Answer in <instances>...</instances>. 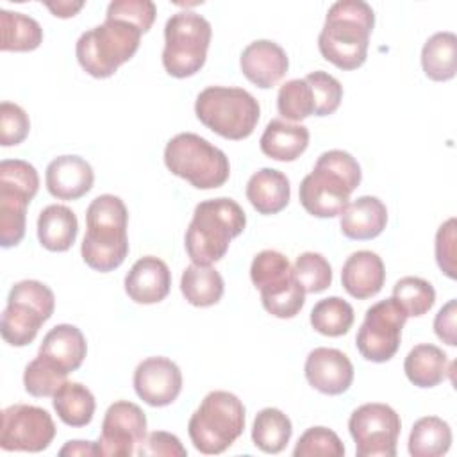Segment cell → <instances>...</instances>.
<instances>
[{
    "label": "cell",
    "mask_w": 457,
    "mask_h": 457,
    "mask_svg": "<svg viewBox=\"0 0 457 457\" xmlns=\"http://www.w3.org/2000/svg\"><path fill=\"white\" fill-rule=\"evenodd\" d=\"M375 12L362 0H339L330 5L318 36V48L325 61L339 70H357L368 57Z\"/></svg>",
    "instance_id": "6da1fadb"
},
{
    "label": "cell",
    "mask_w": 457,
    "mask_h": 457,
    "mask_svg": "<svg viewBox=\"0 0 457 457\" xmlns=\"http://www.w3.org/2000/svg\"><path fill=\"white\" fill-rule=\"evenodd\" d=\"M362 179L355 157L345 150L323 152L298 187L302 207L316 218L339 216Z\"/></svg>",
    "instance_id": "7a4b0ae2"
},
{
    "label": "cell",
    "mask_w": 457,
    "mask_h": 457,
    "mask_svg": "<svg viewBox=\"0 0 457 457\" xmlns=\"http://www.w3.org/2000/svg\"><path fill=\"white\" fill-rule=\"evenodd\" d=\"M246 227L243 207L227 196L204 200L195 207L184 245L193 264L211 266L225 257L228 245Z\"/></svg>",
    "instance_id": "3957f363"
},
{
    "label": "cell",
    "mask_w": 457,
    "mask_h": 457,
    "mask_svg": "<svg viewBox=\"0 0 457 457\" xmlns=\"http://www.w3.org/2000/svg\"><path fill=\"white\" fill-rule=\"evenodd\" d=\"M129 211L120 196L100 195L86 211V236L80 245L84 262L100 273L123 264L129 253Z\"/></svg>",
    "instance_id": "277c9868"
},
{
    "label": "cell",
    "mask_w": 457,
    "mask_h": 457,
    "mask_svg": "<svg viewBox=\"0 0 457 457\" xmlns=\"http://www.w3.org/2000/svg\"><path fill=\"white\" fill-rule=\"evenodd\" d=\"M141 30L123 20L105 18L80 34L75 45V55L84 71L95 79H107L127 62L139 48Z\"/></svg>",
    "instance_id": "5b68a950"
},
{
    "label": "cell",
    "mask_w": 457,
    "mask_h": 457,
    "mask_svg": "<svg viewBox=\"0 0 457 457\" xmlns=\"http://www.w3.org/2000/svg\"><path fill=\"white\" fill-rule=\"evenodd\" d=\"M245 430V405L228 391H211L191 414L187 434L193 446L205 453H223Z\"/></svg>",
    "instance_id": "8992f818"
},
{
    "label": "cell",
    "mask_w": 457,
    "mask_h": 457,
    "mask_svg": "<svg viewBox=\"0 0 457 457\" xmlns=\"http://www.w3.org/2000/svg\"><path fill=\"white\" fill-rule=\"evenodd\" d=\"M195 114L214 134L241 141L255 130L261 118V105L243 87L209 86L198 93Z\"/></svg>",
    "instance_id": "52a82bcc"
},
{
    "label": "cell",
    "mask_w": 457,
    "mask_h": 457,
    "mask_svg": "<svg viewBox=\"0 0 457 457\" xmlns=\"http://www.w3.org/2000/svg\"><path fill=\"white\" fill-rule=\"evenodd\" d=\"M164 164L196 189L221 187L230 177L228 157L193 132H180L166 143Z\"/></svg>",
    "instance_id": "ba28073f"
},
{
    "label": "cell",
    "mask_w": 457,
    "mask_h": 457,
    "mask_svg": "<svg viewBox=\"0 0 457 457\" xmlns=\"http://www.w3.org/2000/svg\"><path fill=\"white\" fill-rule=\"evenodd\" d=\"M212 29L211 23L193 12L179 11L164 25L162 66L168 75L186 79L202 70L207 59Z\"/></svg>",
    "instance_id": "9c48e42d"
},
{
    "label": "cell",
    "mask_w": 457,
    "mask_h": 457,
    "mask_svg": "<svg viewBox=\"0 0 457 457\" xmlns=\"http://www.w3.org/2000/svg\"><path fill=\"white\" fill-rule=\"evenodd\" d=\"M55 309L54 291L39 280L16 282L7 296V305L2 312L0 332L7 345H30L41 325L48 321Z\"/></svg>",
    "instance_id": "30bf717a"
},
{
    "label": "cell",
    "mask_w": 457,
    "mask_h": 457,
    "mask_svg": "<svg viewBox=\"0 0 457 457\" xmlns=\"http://www.w3.org/2000/svg\"><path fill=\"white\" fill-rule=\"evenodd\" d=\"M39 189L36 168L21 159L0 162V245L16 246L25 236L27 207Z\"/></svg>",
    "instance_id": "8fae6325"
},
{
    "label": "cell",
    "mask_w": 457,
    "mask_h": 457,
    "mask_svg": "<svg viewBox=\"0 0 457 457\" xmlns=\"http://www.w3.org/2000/svg\"><path fill=\"white\" fill-rule=\"evenodd\" d=\"M357 457H395L402 430L398 412L386 403H364L348 420Z\"/></svg>",
    "instance_id": "7c38bea8"
},
{
    "label": "cell",
    "mask_w": 457,
    "mask_h": 457,
    "mask_svg": "<svg viewBox=\"0 0 457 457\" xmlns=\"http://www.w3.org/2000/svg\"><path fill=\"white\" fill-rule=\"evenodd\" d=\"M405 311L391 296L373 303L355 336L359 353L371 362H386L395 357L402 341V328L407 321Z\"/></svg>",
    "instance_id": "4fadbf2b"
},
{
    "label": "cell",
    "mask_w": 457,
    "mask_h": 457,
    "mask_svg": "<svg viewBox=\"0 0 457 457\" xmlns=\"http://www.w3.org/2000/svg\"><path fill=\"white\" fill-rule=\"evenodd\" d=\"M55 432V423L43 407L14 403L2 411L0 448L5 452H43Z\"/></svg>",
    "instance_id": "5bb4252c"
},
{
    "label": "cell",
    "mask_w": 457,
    "mask_h": 457,
    "mask_svg": "<svg viewBox=\"0 0 457 457\" xmlns=\"http://www.w3.org/2000/svg\"><path fill=\"white\" fill-rule=\"evenodd\" d=\"M146 437V416L132 402L118 400L104 414L102 432L96 441V455L130 457Z\"/></svg>",
    "instance_id": "9a60e30c"
},
{
    "label": "cell",
    "mask_w": 457,
    "mask_h": 457,
    "mask_svg": "<svg viewBox=\"0 0 457 457\" xmlns=\"http://www.w3.org/2000/svg\"><path fill=\"white\" fill-rule=\"evenodd\" d=\"M136 395L152 407H166L182 391L180 368L168 357H148L134 370Z\"/></svg>",
    "instance_id": "2e32d148"
},
{
    "label": "cell",
    "mask_w": 457,
    "mask_h": 457,
    "mask_svg": "<svg viewBox=\"0 0 457 457\" xmlns=\"http://www.w3.org/2000/svg\"><path fill=\"white\" fill-rule=\"evenodd\" d=\"M303 371L309 386L328 396L343 395L353 382V364L337 348L320 346L311 350Z\"/></svg>",
    "instance_id": "e0dca14e"
},
{
    "label": "cell",
    "mask_w": 457,
    "mask_h": 457,
    "mask_svg": "<svg viewBox=\"0 0 457 457\" xmlns=\"http://www.w3.org/2000/svg\"><path fill=\"white\" fill-rule=\"evenodd\" d=\"M243 75L257 87H273L287 73L289 59L280 45L270 39L252 41L239 57Z\"/></svg>",
    "instance_id": "ac0fdd59"
},
{
    "label": "cell",
    "mask_w": 457,
    "mask_h": 457,
    "mask_svg": "<svg viewBox=\"0 0 457 457\" xmlns=\"http://www.w3.org/2000/svg\"><path fill=\"white\" fill-rule=\"evenodd\" d=\"M123 286L132 302L143 305L159 303L170 293L171 271L162 259L155 255H145L132 264L125 275Z\"/></svg>",
    "instance_id": "d6986e66"
},
{
    "label": "cell",
    "mask_w": 457,
    "mask_h": 457,
    "mask_svg": "<svg viewBox=\"0 0 457 457\" xmlns=\"http://www.w3.org/2000/svg\"><path fill=\"white\" fill-rule=\"evenodd\" d=\"M46 189L57 200H79L95 182L91 164L79 155H59L46 166Z\"/></svg>",
    "instance_id": "ffe728a7"
},
{
    "label": "cell",
    "mask_w": 457,
    "mask_h": 457,
    "mask_svg": "<svg viewBox=\"0 0 457 457\" xmlns=\"http://www.w3.org/2000/svg\"><path fill=\"white\" fill-rule=\"evenodd\" d=\"M386 282V268L382 259L371 250L353 252L343 264L341 284L345 291L357 298L366 300L380 293Z\"/></svg>",
    "instance_id": "44dd1931"
},
{
    "label": "cell",
    "mask_w": 457,
    "mask_h": 457,
    "mask_svg": "<svg viewBox=\"0 0 457 457\" xmlns=\"http://www.w3.org/2000/svg\"><path fill=\"white\" fill-rule=\"evenodd\" d=\"M387 225V209L377 196L364 195L348 204L339 214L343 236L355 241H368L382 234Z\"/></svg>",
    "instance_id": "7402d4cb"
},
{
    "label": "cell",
    "mask_w": 457,
    "mask_h": 457,
    "mask_svg": "<svg viewBox=\"0 0 457 457\" xmlns=\"http://www.w3.org/2000/svg\"><path fill=\"white\" fill-rule=\"evenodd\" d=\"M37 353L52 361L62 371L71 373L84 362L87 343L80 328L70 323H61L45 334Z\"/></svg>",
    "instance_id": "603a6c76"
},
{
    "label": "cell",
    "mask_w": 457,
    "mask_h": 457,
    "mask_svg": "<svg viewBox=\"0 0 457 457\" xmlns=\"http://www.w3.org/2000/svg\"><path fill=\"white\" fill-rule=\"evenodd\" d=\"M246 198L259 214H277L289 204V179L278 170L262 168L250 177Z\"/></svg>",
    "instance_id": "cb8c5ba5"
},
{
    "label": "cell",
    "mask_w": 457,
    "mask_h": 457,
    "mask_svg": "<svg viewBox=\"0 0 457 457\" xmlns=\"http://www.w3.org/2000/svg\"><path fill=\"white\" fill-rule=\"evenodd\" d=\"M261 152L275 161L291 162L298 159L309 146V130L303 125L287 120H271L261 136Z\"/></svg>",
    "instance_id": "d4e9b609"
},
{
    "label": "cell",
    "mask_w": 457,
    "mask_h": 457,
    "mask_svg": "<svg viewBox=\"0 0 457 457\" xmlns=\"http://www.w3.org/2000/svg\"><path fill=\"white\" fill-rule=\"evenodd\" d=\"M79 221L75 212L59 204L45 207L37 216V239L50 252H66L77 239Z\"/></svg>",
    "instance_id": "484cf974"
},
{
    "label": "cell",
    "mask_w": 457,
    "mask_h": 457,
    "mask_svg": "<svg viewBox=\"0 0 457 457\" xmlns=\"http://www.w3.org/2000/svg\"><path fill=\"white\" fill-rule=\"evenodd\" d=\"M403 371L418 387H436L448 375V355L436 345H416L403 361Z\"/></svg>",
    "instance_id": "4316f807"
},
{
    "label": "cell",
    "mask_w": 457,
    "mask_h": 457,
    "mask_svg": "<svg viewBox=\"0 0 457 457\" xmlns=\"http://www.w3.org/2000/svg\"><path fill=\"white\" fill-rule=\"evenodd\" d=\"M421 68L430 80L453 79L457 71V36L448 30L430 36L421 48Z\"/></svg>",
    "instance_id": "83f0119b"
},
{
    "label": "cell",
    "mask_w": 457,
    "mask_h": 457,
    "mask_svg": "<svg viewBox=\"0 0 457 457\" xmlns=\"http://www.w3.org/2000/svg\"><path fill=\"white\" fill-rule=\"evenodd\" d=\"M59 420L68 427H86L91 423L96 402L93 393L80 382L66 380L52 396Z\"/></svg>",
    "instance_id": "f1b7e54d"
},
{
    "label": "cell",
    "mask_w": 457,
    "mask_h": 457,
    "mask_svg": "<svg viewBox=\"0 0 457 457\" xmlns=\"http://www.w3.org/2000/svg\"><path fill=\"white\" fill-rule=\"evenodd\" d=\"M223 278L212 266L191 264L182 271L180 291L195 307H211L223 296Z\"/></svg>",
    "instance_id": "f546056e"
},
{
    "label": "cell",
    "mask_w": 457,
    "mask_h": 457,
    "mask_svg": "<svg viewBox=\"0 0 457 457\" xmlns=\"http://www.w3.org/2000/svg\"><path fill=\"white\" fill-rule=\"evenodd\" d=\"M452 428L437 416L420 418L409 434V453L412 457H441L450 450Z\"/></svg>",
    "instance_id": "4dcf8cb0"
},
{
    "label": "cell",
    "mask_w": 457,
    "mask_h": 457,
    "mask_svg": "<svg viewBox=\"0 0 457 457\" xmlns=\"http://www.w3.org/2000/svg\"><path fill=\"white\" fill-rule=\"evenodd\" d=\"M293 434L291 420L275 407L257 412L252 425V441L264 453H280Z\"/></svg>",
    "instance_id": "1f68e13d"
},
{
    "label": "cell",
    "mask_w": 457,
    "mask_h": 457,
    "mask_svg": "<svg viewBox=\"0 0 457 457\" xmlns=\"http://www.w3.org/2000/svg\"><path fill=\"white\" fill-rule=\"evenodd\" d=\"M2 23V52H32L43 43L41 25L21 12L7 9L0 11Z\"/></svg>",
    "instance_id": "d6a6232c"
},
{
    "label": "cell",
    "mask_w": 457,
    "mask_h": 457,
    "mask_svg": "<svg viewBox=\"0 0 457 457\" xmlns=\"http://www.w3.org/2000/svg\"><path fill=\"white\" fill-rule=\"evenodd\" d=\"M353 320V307L339 296L323 298L311 311L312 328L328 337L345 336L352 328Z\"/></svg>",
    "instance_id": "836d02e7"
},
{
    "label": "cell",
    "mask_w": 457,
    "mask_h": 457,
    "mask_svg": "<svg viewBox=\"0 0 457 457\" xmlns=\"http://www.w3.org/2000/svg\"><path fill=\"white\" fill-rule=\"evenodd\" d=\"M293 266L287 257L277 250L259 252L250 266V278L253 286L261 291H271L293 278Z\"/></svg>",
    "instance_id": "e575fe53"
},
{
    "label": "cell",
    "mask_w": 457,
    "mask_h": 457,
    "mask_svg": "<svg viewBox=\"0 0 457 457\" xmlns=\"http://www.w3.org/2000/svg\"><path fill=\"white\" fill-rule=\"evenodd\" d=\"M68 373L55 366L46 357L39 355L32 359L23 371V386L30 396L45 398L54 396L55 391L66 382Z\"/></svg>",
    "instance_id": "d590c367"
},
{
    "label": "cell",
    "mask_w": 457,
    "mask_h": 457,
    "mask_svg": "<svg viewBox=\"0 0 457 457\" xmlns=\"http://www.w3.org/2000/svg\"><path fill=\"white\" fill-rule=\"evenodd\" d=\"M393 298L407 316H423L436 302V289L421 277H402L393 287Z\"/></svg>",
    "instance_id": "8d00e7d4"
},
{
    "label": "cell",
    "mask_w": 457,
    "mask_h": 457,
    "mask_svg": "<svg viewBox=\"0 0 457 457\" xmlns=\"http://www.w3.org/2000/svg\"><path fill=\"white\" fill-rule=\"evenodd\" d=\"M277 109L284 120L302 121L314 114V100L311 86L305 79H291L280 86L277 95Z\"/></svg>",
    "instance_id": "74e56055"
},
{
    "label": "cell",
    "mask_w": 457,
    "mask_h": 457,
    "mask_svg": "<svg viewBox=\"0 0 457 457\" xmlns=\"http://www.w3.org/2000/svg\"><path fill=\"white\" fill-rule=\"evenodd\" d=\"M293 275L305 293H321L332 284L330 262L318 252H303L293 264Z\"/></svg>",
    "instance_id": "f35d334b"
},
{
    "label": "cell",
    "mask_w": 457,
    "mask_h": 457,
    "mask_svg": "<svg viewBox=\"0 0 457 457\" xmlns=\"http://www.w3.org/2000/svg\"><path fill=\"white\" fill-rule=\"evenodd\" d=\"M295 457H343L345 445L339 436L327 427L307 428L293 450Z\"/></svg>",
    "instance_id": "ab89813d"
},
{
    "label": "cell",
    "mask_w": 457,
    "mask_h": 457,
    "mask_svg": "<svg viewBox=\"0 0 457 457\" xmlns=\"http://www.w3.org/2000/svg\"><path fill=\"white\" fill-rule=\"evenodd\" d=\"M261 302H262V307L275 318H282V320L295 318L305 303V291L293 277L287 284L277 289L261 293Z\"/></svg>",
    "instance_id": "60d3db41"
},
{
    "label": "cell",
    "mask_w": 457,
    "mask_h": 457,
    "mask_svg": "<svg viewBox=\"0 0 457 457\" xmlns=\"http://www.w3.org/2000/svg\"><path fill=\"white\" fill-rule=\"evenodd\" d=\"M307 84L312 91L314 100V114L316 116H328L337 111L343 100V86L341 82L327 71H312L305 77Z\"/></svg>",
    "instance_id": "b9f144b4"
},
{
    "label": "cell",
    "mask_w": 457,
    "mask_h": 457,
    "mask_svg": "<svg viewBox=\"0 0 457 457\" xmlns=\"http://www.w3.org/2000/svg\"><path fill=\"white\" fill-rule=\"evenodd\" d=\"M155 14L157 7L150 0H114L107 5L105 18L129 21L145 34L154 25Z\"/></svg>",
    "instance_id": "7bdbcfd3"
},
{
    "label": "cell",
    "mask_w": 457,
    "mask_h": 457,
    "mask_svg": "<svg viewBox=\"0 0 457 457\" xmlns=\"http://www.w3.org/2000/svg\"><path fill=\"white\" fill-rule=\"evenodd\" d=\"M30 132L29 114L12 102L0 104V145H20Z\"/></svg>",
    "instance_id": "ee69618b"
},
{
    "label": "cell",
    "mask_w": 457,
    "mask_h": 457,
    "mask_svg": "<svg viewBox=\"0 0 457 457\" xmlns=\"http://www.w3.org/2000/svg\"><path fill=\"white\" fill-rule=\"evenodd\" d=\"M136 453L139 457H184L187 455V450L182 446L180 439L164 430H155L146 434V437L139 443Z\"/></svg>",
    "instance_id": "f6af8a7d"
},
{
    "label": "cell",
    "mask_w": 457,
    "mask_h": 457,
    "mask_svg": "<svg viewBox=\"0 0 457 457\" xmlns=\"http://www.w3.org/2000/svg\"><path fill=\"white\" fill-rule=\"evenodd\" d=\"M455 218L446 220L436 234V261L448 278H455Z\"/></svg>",
    "instance_id": "bcb514c9"
},
{
    "label": "cell",
    "mask_w": 457,
    "mask_h": 457,
    "mask_svg": "<svg viewBox=\"0 0 457 457\" xmlns=\"http://www.w3.org/2000/svg\"><path fill=\"white\" fill-rule=\"evenodd\" d=\"M455 316H457V302L455 300H448L439 312L434 318V332L436 336L450 345L455 346L457 345V336H455Z\"/></svg>",
    "instance_id": "7dc6e473"
},
{
    "label": "cell",
    "mask_w": 457,
    "mask_h": 457,
    "mask_svg": "<svg viewBox=\"0 0 457 457\" xmlns=\"http://www.w3.org/2000/svg\"><path fill=\"white\" fill-rule=\"evenodd\" d=\"M59 455H86V457H91V455H96V443H91V441H68L61 450H59Z\"/></svg>",
    "instance_id": "c3c4849f"
},
{
    "label": "cell",
    "mask_w": 457,
    "mask_h": 457,
    "mask_svg": "<svg viewBox=\"0 0 457 457\" xmlns=\"http://www.w3.org/2000/svg\"><path fill=\"white\" fill-rule=\"evenodd\" d=\"M52 12H54V16H57V18H71V16H75L82 7H84V2H55V4H52V2H48V4H45Z\"/></svg>",
    "instance_id": "681fc988"
}]
</instances>
